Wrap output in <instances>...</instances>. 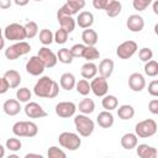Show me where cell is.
I'll list each match as a JSON object with an SVG mask.
<instances>
[{
  "label": "cell",
  "mask_w": 158,
  "mask_h": 158,
  "mask_svg": "<svg viewBox=\"0 0 158 158\" xmlns=\"http://www.w3.org/2000/svg\"><path fill=\"white\" fill-rule=\"evenodd\" d=\"M59 83L64 90H72L75 86V78L72 73H64V74H62Z\"/></svg>",
  "instance_id": "83f0119b"
},
{
  "label": "cell",
  "mask_w": 158,
  "mask_h": 158,
  "mask_svg": "<svg viewBox=\"0 0 158 158\" xmlns=\"http://www.w3.org/2000/svg\"><path fill=\"white\" fill-rule=\"evenodd\" d=\"M11 6V0H0V9H9Z\"/></svg>",
  "instance_id": "681fc988"
},
{
  "label": "cell",
  "mask_w": 158,
  "mask_h": 158,
  "mask_svg": "<svg viewBox=\"0 0 158 158\" xmlns=\"http://www.w3.org/2000/svg\"><path fill=\"white\" fill-rule=\"evenodd\" d=\"M25 114L31 118H41V117H46L47 116V112L44 111V109L41 105H38L37 102H35V101H31V102L26 104Z\"/></svg>",
  "instance_id": "4fadbf2b"
},
{
  "label": "cell",
  "mask_w": 158,
  "mask_h": 158,
  "mask_svg": "<svg viewBox=\"0 0 158 158\" xmlns=\"http://www.w3.org/2000/svg\"><path fill=\"white\" fill-rule=\"evenodd\" d=\"M117 115L121 120H130L135 115V109L131 106V105H121L118 109H117Z\"/></svg>",
  "instance_id": "f1b7e54d"
},
{
  "label": "cell",
  "mask_w": 158,
  "mask_h": 158,
  "mask_svg": "<svg viewBox=\"0 0 158 158\" xmlns=\"http://www.w3.org/2000/svg\"><path fill=\"white\" fill-rule=\"evenodd\" d=\"M90 89H91V91L96 96H104V95H106L107 91H109V84H107L106 78H104L101 75L94 78L93 81L90 83Z\"/></svg>",
  "instance_id": "8fae6325"
},
{
  "label": "cell",
  "mask_w": 158,
  "mask_h": 158,
  "mask_svg": "<svg viewBox=\"0 0 158 158\" xmlns=\"http://www.w3.org/2000/svg\"><path fill=\"white\" fill-rule=\"evenodd\" d=\"M35 1H42V0H35Z\"/></svg>",
  "instance_id": "9f6ffc18"
},
{
  "label": "cell",
  "mask_w": 158,
  "mask_h": 158,
  "mask_svg": "<svg viewBox=\"0 0 158 158\" xmlns=\"http://www.w3.org/2000/svg\"><path fill=\"white\" fill-rule=\"evenodd\" d=\"M137 48H138L137 43L135 41L128 40V41H125L121 44H118V47L116 48V54L121 59H128L136 53Z\"/></svg>",
  "instance_id": "9c48e42d"
},
{
  "label": "cell",
  "mask_w": 158,
  "mask_h": 158,
  "mask_svg": "<svg viewBox=\"0 0 158 158\" xmlns=\"http://www.w3.org/2000/svg\"><path fill=\"white\" fill-rule=\"evenodd\" d=\"M99 74L104 78H109L111 74H112V70H114V60L110 59V58H105L100 62L99 64Z\"/></svg>",
  "instance_id": "ffe728a7"
},
{
  "label": "cell",
  "mask_w": 158,
  "mask_h": 158,
  "mask_svg": "<svg viewBox=\"0 0 158 158\" xmlns=\"http://www.w3.org/2000/svg\"><path fill=\"white\" fill-rule=\"evenodd\" d=\"M4 156H5V148L0 144V158H2Z\"/></svg>",
  "instance_id": "11a10c76"
},
{
  "label": "cell",
  "mask_w": 158,
  "mask_h": 158,
  "mask_svg": "<svg viewBox=\"0 0 158 158\" xmlns=\"http://www.w3.org/2000/svg\"><path fill=\"white\" fill-rule=\"evenodd\" d=\"M96 122H98V125H99L100 127H102V128H109V127H111V126L114 125V116H112V114H111L110 111H107V110L101 111V112L98 115V117H96Z\"/></svg>",
  "instance_id": "ac0fdd59"
},
{
  "label": "cell",
  "mask_w": 158,
  "mask_h": 158,
  "mask_svg": "<svg viewBox=\"0 0 158 158\" xmlns=\"http://www.w3.org/2000/svg\"><path fill=\"white\" fill-rule=\"evenodd\" d=\"M126 25H127V28L130 31H132V32H139L144 27V21H143V17L142 16L133 14V15H130L128 16Z\"/></svg>",
  "instance_id": "2e32d148"
},
{
  "label": "cell",
  "mask_w": 158,
  "mask_h": 158,
  "mask_svg": "<svg viewBox=\"0 0 158 158\" xmlns=\"http://www.w3.org/2000/svg\"><path fill=\"white\" fill-rule=\"evenodd\" d=\"M25 30H26V38H33L38 32V26L35 21H28L25 25Z\"/></svg>",
  "instance_id": "8d00e7d4"
},
{
  "label": "cell",
  "mask_w": 158,
  "mask_h": 158,
  "mask_svg": "<svg viewBox=\"0 0 158 158\" xmlns=\"http://www.w3.org/2000/svg\"><path fill=\"white\" fill-rule=\"evenodd\" d=\"M58 142L62 147L69 151H75L81 144V139L79 138V136L73 132H62L58 137Z\"/></svg>",
  "instance_id": "8992f818"
},
{
  "label": "cell",
  "mask_w": 158,
  "mask_h": 158,
  "mask_svg": "<svg viewBox=\"0 0 158 158\" xmlns=\"http://www.w3.org/2000/svg\"><path fill=\"white\" fill-rule=\"evenodd\" d=\"M84 6H85V0H67V2L57 11V17L64 15L72 16L77 14L79 10H81Z\"/></svg>",
  "instance_id": "ba28073f"
},
{
  "label": "cell",
  "mask_w": 158,
  "mask_h": 158,
  "mask_svg": "<svg viewBox=\"0 0 158 158\" xmlns=\"http://www.w3.org/2000/svg\"><path fill=\"white\" fill-rule=\"evenodd\" d=\"M110 0H93V6L98 10H105Z\"/></svg>",
  "instance_id": "bcb514c9"
},
{
  "label": "cell",
  "mask_w": 158,
  "mask_h": 158,
  "mask_svg": "<svg viewBox=\"0 0 158 158\" xmlns=\"http://www.w3.org/2000/svg\"><path fill=\"white\" fill-rule=\"evenodd\" d=\"M128 86L133 91H141L146 86V80L142 74L139 73H132L128 77Z\"/></svg>",
  "instance_id": "9a60e30c"
},
{
  "label": "cell",
  "mask_w": 158,
  "mask_h": 158,
  "mask_svg": "<svg viewBox=\"0 0 158 158\" xmlns=\"http://www.w3.org/2000/svg\"><path fill=\"white\" fill-rule=\"evenodd\" d=\"M57 19H58V22H59L60 27H62L63 30H65L68 33H70L72 31H74L75 21H74V19H73L72 16L64 15V16H58Z\"/></svg>",
  "instance_id": "484cf974"
},
{
  "label": "cell",
  "mask_w": 158,
  "mask_h": 158,
  "mask_svg": "<svg viewBox=\"0 0 158 158\" xmlns=\"http://www.w3.org/2000/svg\"><path fill=\"white\" fill-rule=\"evenodd\" d=\"M4 44H5V40L2 37V32H1V28H0V49L4 48Z\"/></svg>",
  "instance_id": "f5cc1de1"
},
{
  "label": "cell",
  "mask_w": 158,
  "mask_h": 158,
  "mask_svg": "<svg viewBox=\"0 0 158 158\" xmlns=\"http://www.w3.org/2000/svg\"><path fill=\"white\" fill-rule=\"evenodd\" d=\"M153 11H154L156 15L158 14V1H154L153 2Z\"/></svg>",
  "instance_id": "db71d44e"
},
{
  "label": "cell",
  "mask_w": 158,
  "mask_h": 158,
  "mask_svg": "<svg viewBox=\"0 0 158 158\" xmlns=\"http://www.w3.org/2000/svg\"><path fill=\"white\" fill-rule=\"evenodd\" d=\"M100 57V52L98 48H95L94 46H86L85 47V51H84V54H83V58H85L88 62H91V60H95V59H99Z\"/></svg>",
  "instance_id": "1f68e13d"
},
{
  "label": "cell",
  "mask_w": 158,
  "mask_h": 158,
  "mask_svg": "<svg viewBox=\"0 0 158 158\" xmlns=\"http://www.w3.org/2000/svg\"><path fill=\"white\" fill-rule=\"evenodd\" d=\"M12 132L19 137H35L38 132V127L32 121H17L12 126Z\"/></svg>",
  "instance_id": "7a4b0ae2"
},
{
  "label": "cell",
  "mask_w": 158,
  "mask_h": 158,
  "mask_svg": "<svg viewBox=\"0 0 158 158\" xmlns=\"http://www.w3.org/2000/svg\"><path fill=\"white\" fill-rule=\"evenodd\" d=\"M73 58L74 57L72 56V52L69 48H62L57 53V59L63 64H70L73 62Z\"/></svg>",
  "instance_id": "4dcf8cb0"
},
{
  "label": "cell",
  "mask_w": 158,
  "mask_h": 158,
  "mask_svg": "<svg viewBox=\"0 0 158 158\" xmlns=\"http://www.w3.org/2000/svg\"><path fill=\"white\" fill-rule=\"evenodd\" d=\"M33 91L37 96L40 98H56L59 93V85L57 81H54L52 78L49 77H42L38 79V81L36 83Z\"/></svg>",
  "instance_id": "6da1fadb"
},
{
  "label": "cell",
  "mask_w": 158,
  "mask_h": 158,
  "mask_svg": "<svg viewBox=\"0 0 158 158\" xmlns=\"http://www.w3.org/2000/svg\"><path fill=\"white\" fill-rule=\"evenodd\" d=\"M85 44H81V43H77V44H74L72 48H70V52H72V56L73 57H77V58H79V57H83V54H84V51H85Z\"/></svg>",
  "instance_id": "7bdbcfd3"
},
{
  "label": "cell",
  "mask_w": 158,
  "mask_h": 158,
  "mask_svg": "<svg viewBox=\"0 0 158 158\" xmlns=\"http://www.w3.org/2000/svg\"><path fill=\"white\" fill-rule=\"evenodd\" d=\"M25 158H42L41 154H35V153H27L25 156Z\"/></svg>",
  "instance_id": "816d5d0a"
},
{
  "label": "cell",
  "mask_w": 158,
  "mask_h": 158,
  "mask_svg": "<svg viewBox=\"0 0 158 158\" xmlns=\"http://www.w3.org/2000/svg\"><path fill=\"white\" fill-rule=\"evenodd\" d=\"M151 2H152V0H133L132 5H133L135 10H137V11H143Z\"/></svg>",
  "instance_id": "ee69618b"
},
{
  "label": "cell",
  "mask_w": 158,
  "mask_h": 158,
  "mask_svg": "<svg viewBox=\"0 0 158 158\" xmlns=\"http://www.w3.org/2000/svg\"><path fill=\"white\" fill-rule=\"evenodd\" d=\"M16 98L21 102H27L31 99V91L27 88H20L16 91Z\"/></svg>",
  "instance_id": "74e56055"
},
{
  "label": "cell",
  "mask_w": 158,
  "mask_h": 158,
  "mask_svg": "<svg viewBox=\"0 0 158 158\" xmlns=\"http://www.w3.org/2000/svg\"><path fill=\"white\" fill-rule=\"evenodd\" d=\"M148 109H149V111H151L153 115H157V114H158V100H157V99L151 100L149 104H148Z\"/></svg>",
  "instance_id": "7dc6e473"
},
{
  "label": "cell",
  "mask_w": 158,
  "mask_h": 158,
  "mask_svg": "<svg viewBox=\"0 0 158 158\" xmlns=\"http://www.w3.org/2000/svg\"><path fill=\"white\" fill-rule=\"evenodd\" d=\"M30 51H31V46L27 42L19 41L17 43L11 44V46L7 47V49L5 51V57L7 59H10V60H14V59H16L20 56L27 54Z\"/></svg>",
  "instance_id": "52a82bcc"
},
{
  "label": "cell",
  "mask_w": 158,
  "mask_h": 158,
  "mask_svg": "<svg viewBox=\"0 0 158 158\" xmlns=\"http://www.w3.org/2000/svg\"><path fill=\"white\" fill-rule=\"evenodd\" d=\"M37 56L43 60L46 68H52V67H54V65L57 64V60H58V59H57V56H56L49 48H47V47L40 48Z\"/></svg>",
  "instance_id": "5bb4252c"
},
{
  "label": "cell",
  "mask_w": 158,
  "mask_h": 158,
  "mask_svg": "<svg viewBox=\"0 0 158 158\" xmlns=\"http://www.w3.org/2000/svg\"><path fill=\"white\" fill-rule=\"evenodd\" d=\"M121 10H122V5H121V2L117 1V0H110L109 4H107L106 7H105L106 15H107L109 17H116L117 15H120Z\"/></svg>",
  "instance_id": "cb8c5ba5"
},
{
  "label": "cell",
  "mask_w": 158,
  "mask_h": 158,
  "mask_svg": "<svg viewBox=\"0 0 158 158\" xmlns=\"http://www.w3.org/2000/svg\"><path fill=\"white\" fill-rule=\"evenodd\" d=\"M80 73H81V77H83V78H85V79H91V78H94V77L96 75V73H98V67H96V64L93 63V62H86L85 64L81 65Z\"/></svg>",
  "instance_id": "603a6c76"
},
{
  "label": "cell",
  "mask_w": 158,
  "mask_h": 158,
  "mask_svg": "<svg viewBox=\"0 0 158 158\" xmlns=\"http://www.w3.org/2000/svg\"><path fill=\"white\" fill-rule=\"evenodd\" d=\"M78 107H79V111H80V112H83L84 115H86V114H91V112L94 111L95 104H94V101H93L91 99L84 98V99L79 102Z\"/></svg>",
  "instance_id": "f546056e"
},
{
  "label": "cell",
  "mask_w": 158,
  "mask_h": 158,
  "mask_svg": "<svg viewBox=\"0 0 158 158\" xmlns=\"http://www.w3.org/2000/svg\"><path fill=\"white\" fill-rule=\"evenodd\" d=\"M121 146L125 148V149H132L137 146V136L135 133H125L122 137H121Z\"/></svg>",
  "instance_id": "d4e9b609"
},
{
  "label": "cell",
  "mask_w": 158,
  "mask_h": 158,
  "mask_svg": "<svg viewBox=\"0 0 158 158\" xmlns=\"http://www.w3.org/2000/svg\"><path fill=\"white\" fill-rule=\"evenodd\" d=\"M94 22V15L90 11H81L78 15L77 19V23L79 25V27L81 28H89Z\"/></svg>",
  "instance_id": "d6986e66"
},
{
  "label": "cell",
  "mask_w": 158,
  "mask_h": 158,
  "mask_svg": "<svg viewBox=\"0 0 158 158\" xmlns=\"http://www.w3.org/2000/svg\"><path fill=\"white\" fill-rule=\"evenodd\" d=\"M135 132H136V136L141 138L151 137L157 132V122L152 118H146L143 121H139L136 125Z\"/></svg>",
  "instance_id": "277c9868"
},
{
  "label": "cell",
  "mask_w": 158,
  "mask_h": 158,
  "mask_svg": "<svg viewBox=\"0 0 158 158\" xmlns=\"http://www.w3.org/2000/svg\"><path fill=\"white\" fill-rule=\"evenodd\" d=\"M144 73L148 77H156L158 74V63L156 60H152V59L146 62V64H144Z\"/></svg>",
  "instance_id": "836d02e7"
},
{
  "label": "cell",
  "mask_w": 158,
  "mask_h": 158,
  "mask_svg": "<svg viewBox=\"0 0 158 158\" xmlns=\"http://www.w3.org/2000/svg\"><path fill=\"white\" fill-rule=\"evenodd\" d=\"M148 93L152 96H158V80H152L148 85Z\"/></svg>",
  "instance_id": "f6af8a7d"
},
{
  "label": "cell",
  "mask_w": 158,
  "mask_h": 158,
  "mask_svg": "<svg viewBox=\"0 0 158 158\" xmlns=\"http://www.w3.org/2000/svg\"><path fill=\"white\" fill-rule=\"evenodd\" d=\"M81 40L86 46H95V43L98 42V33H96V31H94L89 27L88 30L83 31Z\"/></svg>",
  "instance_id": "4316f807"
},
{
  "label": "cell",
  "mask_w": 158,
  "mask_h": 158,
  "mask_svg": "<svg viewBox=\"0 0 158 158\" xmlns=\"http://www.w3.org/2000/svg\"><path fill=\"white\" fill-rule=\"evenodd\" d=\"M2 109H4V112L9 116H15L20 112L21 110V106H20V101L19 100H15V99H9L4 102L2 105Z\"/></svg>",
  "instance_id": "e0dca14e"
},
{
  "label": "cell",
  "mask_w": 158,
  "mask_h": 158,
  "mask_svg": "<svg viewBox=\"0 0 158 158\" xmlns=\"http://www.w3.org/2000/svg\"><path fill=\"white\" fill-rule=\"evenodd\" d=\"M53 37H54L53 40H56V42H57L58 44H63V43H65L67 40H68V32L60 27L59 30L56 31V33H54Z\"/></svg>",
  "instance_id": "ab89813d"
},
{
  "label": "cell",
  "mask_w": 158,
  "mask_h": 158,
  "mask_svg": "<svg viewBox=\"0 0 158 158\" xmlns=\"http://www.w3.org/2000/svg\"><path fill=\"white\" fill-rule=\"evenodd\" d=\"M138 57H139V59H141L142 62L146 63V62H148L149 59H152V57H153V52H152L151 48L143 47V48L139 49V52H138Z\"/></svg>",
  "instance_id": "b9f144b4"
},
{
  "label": "cell",
  "mask_w": 158,
  "mask_h": 158,
  "mask_svg": "<svg viewBox=\"0 0 158 158\" xmlns=\"http://www.w3.org/2000/svg\"><path fill=\"white\" fill-rule=\"evenodd\" d=\"M74 125L79 135L83 137H89L94 131V121L85 115H77L74 117Z\"/></svg>",
  "instance_id": "3957f363"
},
{
  "label": "cell",
  "mask_w": 158,
  "mask_h": 158,
  "mask_svg": "<svg viewBox=\"0 0 158 158\" xmlns=\"http://www.w3.org/2000/svg\"><path fill=\"white\" fill-rule=\"evenodd\" d=\"M44 68H46V65H44L43 60L38 56H32L27 60V63H26V70H27V73H30L31 75H35V77L42 74L43 70H44Z\"/></svg>",
  "instance_id": "30bf717a"
},
{
  "label": "cell",
  "mask_w": 158,
  "mask_h": 158,
  "mask_svg": "<svg viewBox=\"0 0 158 158\" xmlns=\"http://www.w3.org/2000/svg\"><path fill=\"white\" fill-rule=\"evenodd\" d=\"M137 156L139 158H156L157 157V149L148 144H138L137 147Z\"/></svg>",
  "instance_id": "7402d4cb"
},
{
  "label": "cell",
  "mask_w": 158,
  "mask_h": 158,
  "mask_svg": "<svg viewBox=\"0 0 158 158\" xmlns=\"http://www.w3.org/2000/svg\"><path fill=\"white\" fill-rule=\"evenodd\" d=\"M9 84H7V81H6V79L2 77V78H0V94H5L7 90H9Z\"/></svg>",
  "instance_id": "c3c4849f"
},
{
  "label": "cell",
  "mask_w": 158,
  "mask_h": 158,
  "mask_svg": "<svg viewBox=\"0 0 158 158\" xmlns=\"http://www.w3.org/2000/svg\"><path fill=\"white\" fill-rule=\"evenodd\" d=\"M14 1H15V4L19 5V6H25V5L28 4L30 0H14Z\"/></svg>",
  "instance_id": "f907efd6"
},
{
  "label": "cell",
  "mask_w": 158,
  "mask_h": 158,
  "mask_svg": "<svg viewBox=\"0 0 158 158\" xmlns=\"http://www.w3.org/2000/svg\"><path fill=\"white\" fill-rule=\"evenodd\" d=\"M101 104H102V107L105 110L111 111V110H114V109L117 107L118 101H117L116 96H114V95H104V99H102V102Z\"/></svg>",
  "instance_id": "d6a6232c"
},
{
  "label": "cell",
  "mask_w": 158,
  "mask_h": 158,
  "mask_svg": "<svg viewBox=\"0 0 158 158\" xmlns=\"http://www.w3.org/2000/svg\"><path fill=\"white\" fill-rule=\"evenodd\" d=\"M75 88H77V91H78L80 95H84V96H86V95L91 91L90 84H89L85 79H81V80H79L78 83H75Z\"/></svg>",
  "instance_id": "e575fe53"
},
{
  "label": "cell",
  "mask_w": 158,
  "mask_h": 158,
  "mask_svg": "<svg viewBox=\"0 0 158 158\" xmlns=\"http://www.w3.org/2000/svg\"><path fill=\"white\" fill-rule=\"evenodd\" d=\"M47 156H48V158H65L67 157L65 152H63L60 148L54 147V146H52V147L48 148Z\"/></svg>",
  "instance_id": "f35d334b"
},
{
  "label": "cell",
  "mask_w": 158,
  "mask_h": 158,
  "mask_svg": "<svg viewBox=\"0 0 158 158\" xmlns=\"http://www.w3.org/2000/svg\"><path fill=\"white\" fill-rule=\"evenodd\" d=\"M52 41H53V33H52V31L48 30V28L41 30V32H40V42L42 44H46L47 46V44H51Z\"/></svg>",
  "instance_id": "d590c367"
},
{
  "label": "cell",
  "mask_w": 158,
  "mask_h": 158,
  "mask_svg": "<svg viewBox=\"0 0 158 158\" xmlns=\"http://www.w3.org/2000/svg\"><path fill=\"white\" fill-rule=\"evenodd\" d=\"M75 110H77V106L72 101H62L56 105V114H57V116H59L62 118L73 116Z\"/></svg>",
  "instance_id": "7c38bea8"
},
{
  "label": "cell",
  "mask_w": 158,
  "mask_h": 158,
  "mask_svg": "<svg viewBox=\"0 0 158 158\" xmlns=\"http://www.w3.org/2000/svg\"><path fill=\"white\" fill-rule=\"evenodd\" d=\"M4 36L6 40H10V41H22L26 38L25 26L17 23V22H12L5 27Z\"/></svg>",
  "instance_id": "5b68a950"
},
{
  "label": "cell",
  "mask_w": 158,
  "mask_h": 158,
  "mask_svg": "<svg viewBox=\"0 0 158 158\" xmlns=\"http://www.w3.org/2000/svg\"><path fill=\"white\" fill-rule=\"evenodd\" d=\"M21 141L19 138H9L6 141V148L9 151H12V152H16V151H20L21 148Z\"/></svg>",
  "instance_id": "60d3db41"
},
{
  "label": "cell",
  "mask_w": 158,
  "mask_h": 158,
  "mask_svg": "<svg viewBox=\"0 0 158 158\" xmlns=\"http://www.w3.org/2000/svg\"><path fill=\"white\" fill-rule=\"evenodd\" d=\"M4 78L6 79V81H7L10 88H17L20 85V83H21V75L15 69L6 70L5 74H4Z\"/></svg>",
  "instance_id": "44dd1931"
}]
</instances>
